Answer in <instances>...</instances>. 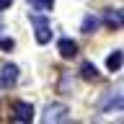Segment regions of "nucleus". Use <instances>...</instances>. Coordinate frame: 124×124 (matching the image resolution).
<instances>
[{
  "mask_svg": "<svg viewBox=\"0 0 124 124\" xmlns=\"http://www.w3.org/2000/svg\"><path fill=\"white\" fill-rule=\"evenodd\" d=\"M16 83H18V67L16 65H3V70H0V85L10 88Z\"/></svg>",
  "mask_w": 124,
  "mask_h": 124,
  "instance_id": "obj_4",
  "label": "nucleus"
},
{
  "mask_svg": "<svg viewBox=\"0 0 124 124\" xmlns=\"http://www.w3.org/2000/svg\"><path fill=\"white\" fill-rule=\"evenodd\" d=\"M13 119L16 122H31L34 119V106L26 101H16L13 103Z\"/></svg>",
  "mask_w": 124,
  "mask_h": 124,
  "instance_id": "obj_3",
  "label": "nucleus"
},
{
  "mask_svg": "<svg viewBox=\"0 0 124 124\" xmlns=\"http://www.w3.org/2000/svg\"><path fill=\"white\" fill-rule=\"evenodd\" d=\"M70 108L67 106H62V103H52V106H46L44 108V116H41V122L44 124H52V122H67L70 119Z\"/></svg>",
  "mask_w": 124,
  "mask_h": 124,
  "instance_id": "obj_1",
  "label": "nucleus"
},
{
  "mask_svg": "<svg viewBox=\"0 0 124 124\" xmlns=\"http://www.w3.org/2000/svg\"><path fill=\"white\" fill-rule=\"evenodd\" d=\"M122 108V93H116V96H108L103 103H101V108Z\"/></svg>",
  "mask_w": 124,
  "mask_h": 124,
  "instance_id": "obj_10",
  "label": "nucleus"
},
{
  "mask_svg": "<svg viewBox=\"0 0 124 124\" xmlns=\"http://www.w3.org/2000/svg\"><path fill=\"white\" fill-rule=\"evenodd\" d=\"M106 67L111 70V72H119V70H122V49H116L114 54H108V60H106Z\"/></svg>",
  "mask_w": 124,
  "mask_h": 124,
  "instance_id": "obj_7",
  "label": "nucleus"
},
{
  "mask_svg": "<svg viewBox=\"0 0 124 124\" xmlns=\"http://www.w3.org/2000/svg\"><path fill=\"white\" fill-rule=\"evenodd\" d=\"M31 23H34V29H36V41H39V44H46V41L52 39V29H49L46 18H41V16H31Z\"/></svg>",
  "mask_w": 124,
  "mask_h": 124,
  "instance_id": "obj_2",
  "label": "nucleus"
},
{
  "mask_svg": "<svg viewBox=\"0 0 124 124\" xmlns=\"http://www.w3.org/2000/svg\"><path fill=\"white\" fill-rule=\"evenodd\" d=\"M29 3L36 10H52V5H54V0H29Z\"/></svg>",
  "mask_w": 124,
  "mask_h": 124,
  "instance_id": "obj_11",
  "label": "nucleus"
},
{
  "mask_svg": "<svg viewBox=\"0 0 124 124\" xmlns=\"http://www.w3.org/2000/svg\"><path fill=\"white\" fill-rule=\"evenodd\" d=\"M13 46H16L13 39H0V49H5V52H8V49H13Z\"/></svg>",
  "mask_w": 124,
  "mask_h": 124,
  "instance_id": "obj_12",
  "label": "nucleus"
},
{
  "mask_svg": "<svg viewBox=\"0 0 124 124\" xmlns=\"http://www.w3.org/2000/svg\"><path fill=\"white\" fill-rule=\"evenodd\" d=\"M98 18H96V16H85L83 18V26H80V31H83V34H93V31L98 29Z\"/></svg>",
  "mask_w": 124,
  "mask_h": 124,
  "instance_id": "obj_9",
  "label": "nucleus"
},
{
  "mask_svg": "<svg viewBox=\"0 0 124 124\" xmlns=\"http://www.w3.org/2000/svg\"><path fill=\"white\" fill-rule=\"evenodd\" d=\"M80 75H83L85 80H98V70H96V65H91V62H83V65H80Z\"/></svg>",
  "mask_w": 124,
  "mask_h": 124,
  "instance_id": "obj_8",
  "label": "nucleus"
},
{
  "mask_svg": "<svg viewBox=\"0 0 124 124\" xmlns=\"http://www.w3.org/2000/svg\"><path fill=\"white\" fill-rule=\"evenodd\" d=\"M10 3H13V0H0V10H5V8L10 5Z\"/></svg>",
  "mask_w": 124,
  "mask_h": 124,
  "instance_id": "obj_13",
  "label": "nucleus"
},
{
  "mask_svg": "<svg viewBox=\"0 0 124 124\" xmlns=\"http://www.w3.org/2000/svg\"><path fill=\"white\" fill-rule=\"evenodd\" d=\"M103 21H106V26H111V29H122V10H106V16H103Z\"/></svg>",
  "mask_w": 124,
  "mask_h": 124,
  "instance_id": "obj_6",
  "label": "nucleus"
},
{
  "mask_svg": "<svg viewBox=\"0 0 124 124\" xmlns=\"http://www.w3.org/2000/svg\"><path fill=\"white\" fill-rule=\"evenodd\" d=\"M57 52H60L65 60H72V57H78V44L72 39H60V41H57Z\"/></svg>",
  "mask_w": 124,
  "mask_h": 124,
  "instance_id": "obj_5",
  "label": "nucleus"
}]
</instances>
